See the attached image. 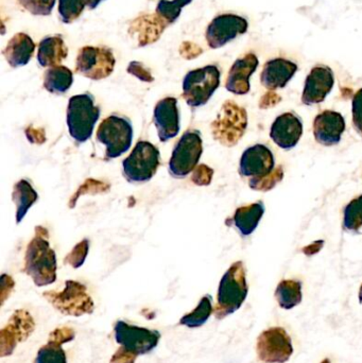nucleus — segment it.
Wrapping results in <instances>:
<instances>
[{
	"label": "nucleus",
	"instance_id": "30",
	"mask_svg": "<svg viewBox=\"0 0 362 363\" xmlns=\"http://www.w3.org/2000/svg\"><path fill=\"white\" fill-rule=\"evenodd\" d=\"M191 1L193 0H161L157 4L155 14L168 25H171L180 17L183 8L191 4Z\"/></svg>",
	"mask_w": 362,
	"mask_h": 363
},
{
	"label": "nucleus",
	"instance_id": "35",
	"mask_svg": "<svg viewBox=\"0 0 362 363\" xmlns=\"http://www.w3.org/2000/svg\"><path fill=\"white\" fill-rule=\"evenodd\" d=\"M19 4L35 16H48L55 8V0H18Z\"/></svg>",
	"mask_w": 362,
	"mask_h": 363
},
{
	"label": "nucleus",
	"instance_id": "36",
	"mask_svg": "<svg viewBox=\"0 0 362 363\" xmlns=\"http://www.w3.org/2000/svg\"><path fill=\"white\" fill-rule=\"evenodd\" d=\"M89 239L79 242L69 254L66 256L65 264H69L72 268L78 269L84 264L86 259L87 254H89Z\"/></svg>",
	"mask_w": 362,
	"mask_h": 363
},
{
	"label": "nucleus",
	"instance_id": "12",
	"mask_svg": "<svg viewBox=\"0 0 362 363\" xmlns=\"http://www.w3.org/2000/svg\"><path fill=\"white\" fill-rule=\"evenodd\" d=\"M161 337L159 330L131 325L125 321H117L114 325L115 341L137 356L151 353L159 345Z\"/></svg>",
	"mask_w": 362,
	"mask_h": 363
},
{
	"label": "nucleus",
	"instance_id": "27",
	"mask_svg": "<svg viewBox=\"0 0 362 363\" xmlns=\"http://www.w3.org/2000/svg\"><path fill=\"white\" fill-rule=\"evenodd\" d=\"M74 82V76L69 68L63 65L48 68L44 74V87L55 95L66 93Z\"/></svg>",
	"mask_w": 362,
	"mask_h": 363
},
{
	"label": "nucleus",
	"instance_id": "16",
	"mask_svg": "<svg viewBox=\"0 0 362 363\" xmlns=\"http://www.w3.org/2000/svg\"><path fill=\"white\" fill-rule=\"evenodd\" d=\"M335 84L334 72L325 65H317L306 78L302 94V102L305 106H315L327 99Z\"/></svg>",
	"mask_w": 362,
	"mask_h": 363
},
{
	"label": "nucleus",
	"instance_id": "17",
	"mask_svg": "<svg viewBox=\"0 0 362 363\" xmlns=\"http://www.w3.org/2000/svg\"><path fill=\"white\" fill-rule=\"evenodd\" d=\"M303 135V121L295 112L276 117L270 129V138L283 150H290L299 144Z\"/></svg>",
	"mask_w": 362,
	"mask_h": 363
},
{
	"label": "nucleus",
	"instance_id": "2",
	"mask_svg": "<svg viewBox=\"0 0 362 363\" xmlns=\"http://www.w3.org/2000/svg\"><path fill=\"white\" fill-rule=\"evenodd\" d=\"M248 294L249 286L244 262H234L219 284L216 307L214 309L215 318L223 320L239 311Z\"/></svg>",
	"mask_w": 362,
	"mask_h": 363
},
{
	"label": "nucleus",
	"instance_id": "47",
	"mask_svg": "<svg viewBox=\"0 0 362 363\" xmlns=\"http://www.w3.org/2000/svg\"><path fill=\"white\" fill-rule=\"evenodd\" d=\"M320 363H332L331 359L329 358H324Z\"/></svg>",
	"mask_w": 362,
	"mask_h": 363
},
{
	"label": "nucleus",
	"instance_id": "37",
	"mask_svg": "<svg viewBox=\"0 0 362 363\" xmlns=\"http://www.w3.org/2000/svg\"><path fill=\"white\" fill-rule=\"evenodd\" d=\"M352 119L355 130L362 138V89L353 97Z\"/></svg>",
	"mask_w": 362,
	"mask_h": 363
},
{
	"label": "nucleus",
	"instance_id": "13",
	"mask_svg": "<svg viewBox=\"0 0 362 363\" xmlns=\"http://www.w3.org/2000/svg\"><path fill=\"white\" fill-rule=\"evenodd\" d=\"M248 28V21L239 15H218L210 21L206 29V42L210 48H221L237 36L246 33Z\"/></svg>",
	"mask_w": 362,
	"mask_h": 363
},
{
	"label": "nucleus",
	"instance_id": "24",
	"mask_svg": "<svg viewBox=\"0 0 362 363\" xmlns=\"http://www.w3.org/2000/svg\"><path fill=\"white\" fill-rule=\"evenodd\" d=\"M265 213V205L261 201L239 207L234 213L233 223L242 236L252 234Z\"/></svg>",
	"mask_w": 362,
	"mask_h": 363
},
{
	"label": "nucleus",
	"instance_id": "23",
	"mask_svg": "<svg viewBox=\"0 0 362 363\" xmlns=\"http://www.w3.org/2000/svg\"><path fill=\"white\" fill-rule=\"evenodd\" d=\"M67 55L68 48L61 35L47 36L38 44V62L42 67L61 65Z\"/></svg>",
	"mask_w": 362,
	"mask_h": 363
},
{
	"label": "nucleus",
	"instance_id": "5",
	"mask_svg": "<svg viewBox=\"0 0 362 363\" xmlns=\"http://www.w3.org/2000/svg\"><path fill=\"white\" fill-rule=\"evenodd\" d=\"M96 138L106 146V159H117L131 148L133 127L127 117L113 114L100 123Z\"/></svg>",
	"mask_w": 362,
	"mask_h": 363
},
{
	"label": "nucleus",
	"instance_id": "18",
	"mask_svg": "<svg viewBox=\"0 0 362 363\" xmlns=\"http://www.w3.org/2000/svg\"><path fill=\"white\" fill-rule=\"evenodd\" d=\"M153 123L161 142L166 143L176 138L180 132L178 100L174 97L159 100L153 112Z\"/></svg>",
	"mask_w": 362,
	"mask_h": 363
},
{
	"label": "nucleus",
	"instance_id": "43",
	"mask_svg": "<svg viewBox=\"0 0 362 363\" xmlns=\"http://www.w3.org/2000/svg\"><path fill=\"white\" fill-rule=\"evenodd\" d=\"M14 287V281L12 277L6 274H2L1 277V304H4L6 298L10 296L11 291Z\"/></svg>",
	"mask_w": 362,
	"mask_h": 363
},
{
	"label": "nucleus",
	"instance_id": "26",
	"mask_svg": "<svg viewBox=\"0 0 362 363\" xmlns=\"http://www.w3.org/2000/svg\"><path fill=\"white\" fill-rule=\"evenodd\" d=\"M168 26L169 25L159 18L157 14L154 16L145 15L137 18L135 28L138 33L140 46H146L157 42Z\"/></svg>",
	"mask_w": 362,
	"mask_h": 363
},
{
	"label": "nucleus",
	"instance_id": "41",
	"mask_svg": "<svg viewBox=\"0 0 362 363\" xmlns=\"http://www.w3.org/2000/svg\"><path fill=\"white\" fill-rule=\"evenodd\" d=\"M137 357L135 354L120 347L111 358L110 363H135Z\"/></svg>",
	"mask_w": 362,
	"mask_h": 363
},
{
	"label": "nucleus",
	"instance_id": "7",
	"mask_svg": "<svg viewBox=\"0 0 362 363\" xmlns=\"http://www.w3.org/2000/svg\"><path fill=\"white\" fill-rule=\"evenodd\" d=\"M43 296L62 315L81 317L95 311V303L83 284L66 281L61 291H46Z\"/></svg>",
	"mask_w": 362,
	"mask_h": 363
},
{
	"label": "nucleus",
	"instance_id": "15",
	"mask_svg": "<svg viewBox=\"0 0 362 363\" xmlns=\"http://www.w3.org/2000/svg\"><path fill=\"white\" fill-rule=\"evenodd\" d=\"M276 169V160L269 147L256 144L249 147L242 153L239 174L244 178H261Z\"/></svg>",
	"mask_w": 362,
	"mask_h": 363
},
{
	"label": "nucleus",
	"instance_id": "14",
	"mask_svg": "<svg viewBox=\"0 0 362 363\" xmlns=\"http://www.w3.org/2000/svg\"><path fill=\"white\" fill-rule=\"evenodd\" d=\"M35 328L33 318L28 311L19 309L13 313L6 325L0 332V355L11 356L17 345L27 340Z\"/></svg>",
	"mask_w": 362,
	"mask_h": 363
},
{
	"label": "nucleus",
	"instance_id": "29",
	"mask_svg": "<svg viewBox=\"0 0 362 363\" xmlns=\"http://www.w3.org/2000/svg\"><path fill=\"white\" fill-rule=\"evenodd\" d=\"M213 313H214L213 298L210 294H206L200 300L199 304L191 313L181 318L180 324L188 328H199L208 321Z\"/></svg>",
	"mask_w": 362,
	"mask_h": 363
},
{
	"label": "nucleus",
	"instance_id": "38",
	"mask_svg": "<svg viewBox=\"0 0 362 363\" xmlns=\"http://www.w3.org/2000/svg\"><path fill=\"white\" fill-rule=\"evenodd\" d=\"M213 177H214V170L208 167L205 164H201V165H198L197 168L193 170L191 181H193L196 185L208 186L210 185V182H212Z\"/></svg>",
	"mask_w": 362,
	"mask_h": 363
},
{
	"label": "nucleus",
	"instance_id": "8",
	"mask_svg": "<svg viewBox=\"0 0 362 363\" xmlns=\"http://www.w3.org/2000/svg\"><path fill=\"white\" fill-rule=\"evenodd\" d=\"M161 164L159 149L149 142H138L123 162V177L130 183H146L157 174Z\"/></svg>",
	"mask_w": 362,
	"mask_h": 363
},
{
	"label": "nucleus",
	"instance_id": "33",
	"mask_svg": "<svg viewBox=\"0 0 362 363\" xmlns=\"http://www.w3.org/2000/svg\"><path fill=\"white\" fill-rule=\"evenodd\" d=\"M283 178H284V169L282 166H278L273 172L261 178L251 179L249 180V186L257 191H269L273 189L283 180Z\"/></svg>",
	"mask_w": 362,
	"mask_h": 363
},
{
	"label": "nucleus",
	"instance_id": "46",
	"mask_svg": "<svg viewBox=\"0 0 362 363\" xmlns=\"http://www.w3.org/2000/svg\"><path fill=\"white\" fill-rule=\"evenodd\" d=\"M359 303L362 304V286L361 287V290H359Z\"/></svg>",
	"mask_w": 362,
	"mask_h": 363
},
{
	"label": "nucleus",
	"instance_id": "39",
	"mask_svg": "<svg viewBox=\"0 0 362 363\" xmlns=\"http://www.w3.org/2000/svg\"><path fill=\"white\" fill-rule=\"evenodd\" d=\"M76 337V333L72 328L68 326H61V328H55L52 333L49 335V340L55 341L60 345H65V343L72 342Z\"/></svg>",
	"mask_w": 362,
	"mask_h": 363
},
{
	"label": "nucleus",
	"instance_id": "4",
	"mask_svg": "<svg viewBox=\"0 0 362 363\" xmlns=\"http://www.w3.org/2000/svg\"><path fill=\"white\" fill-rule=\"evenodd\" d=\"M248 113L236 102L227 100L212 123V134L222 146H236L246 133Z\"/></svg>",
	"mask_w": 362,
	"mask_h": 363
},
{
	"label": "nucleus",
	"instance_id": "42",
	"mask_svg": "<svg viewBox=\"0 0 362 363\" xmlns=\"http://www.w3.org/2000/svg\"><path fill=\"white\" fill-rule=\"evenodd\" d=\"M26 135H27L28 140L33 144H43L46 140L45 136L44 130L35 129V128L30 125L27 130H26Z\"/></svg>",
	"mask_w": 362,
	"mask_h": 363
},
{
	"label": "nucleus",
	"instance_id": "44",
	"mask_svg": "<svg viewBox=\"0 0 362 363\" xmlns=\"http://www.w3.org/2000/svg\"><path fill=\"white\" fill-rule=\"evenodd\" d=\"M281 101V97L278 94L273 93V91H269L263 96L261 101H259V108H272V106H276L278 102Z\"/></svg>",
	"mask_w": 362,
	"mask_h": 363
},
{
	"label": "nucleus",
	"instance_id": "45",
	"mask_svg": "<svg viewBox=\"0 0 362 363\" xmlns=\"http://www.w3.org/2000/svg\"><path fill=\"white\" fill-rule=\"evenodd\" d=\"M102 1H103V0H87V8L94 10V9L97 8Z\"/></svg>",
	"mask_w": 362,
	"mask_h": 363
},
{
	"label": "nucleus",
	"instance_id": "34",
	"mask_svg": "<svg viewBox=\"0 0 362 363\" xmlns=\"http://www.w3.org/2000/svg\"><path fill=\"white\" fill-rule=\"evenodd\" d=\"M344 224L349 230L362 228V196L353 200L344 209Z\"/></svg>",
	"mask_w": 362,
	"mask_h": 363
},
{
	"label": "nucleus",
	"instance_id": "1",
	"mask_svg": "<svg viewBox=\"0 0 362 363\" xmlns=\"http://www.w3.org/2000/svg\"><path fill=\"white\" fill-rule=\"evenodd\" d=\"M57 256L49 243L48 230L36 226L35 234L26 250L23 272L38 287H45L57 281Z\"/></svg>",
	"mask_w": 362,
	"mask_h": 363
},
{
	"label": "nucleus",
	"instance_id": "22",
	"mask_svg": "<svg viewBox=\"0 0 362 363\" xmlns=\"http://www.w3.org/2000/svg\"><path fill=\"white\" fill-rule=\"evenodd\" d=\"M34 50L35 44L33 40L28 34L19 32L9 40L2 53L11 67L19 68L29 63Z\"/></svg>",
	"mask_w": 362,
	"mask_h": 363
},
{
	"label": "nucleus",
	"instance_id": "32",
	"mask_svg": "<svg viewBox=\"0 0 362 363\" xmlns=\"http://www.w3.org/2000/svg\"><path fill=\"white\" fill-rule=\"evenodd\" d=\"M34 363H67V358L62 345L48 340L38 352Z\"/></svg>",
	"mask_w": 362,
	"mask_h": 363
},
{
	"label": "nucleus",
	"instance_id": "40",
	"mask_svg": "<svg viewBox=\"0 0 362 363\" xmlns=\"http://www.w3.org/2000/svg\"><path fill=\"white\" fill-rule=\"evenodd\" d=\"M127 72H129V74H133L136 78L140 79L142 82L150 83L154 80L152 74H151L150 70H149L144 64L140 63V62H131L129 66H128Z\"/></svg>",
	"mask_w": 362,
	"mask_h": 363
},
{
	"label": "nucleus",
	"instance_id": "21",
	"mask_svg": "<svg viewBox=\"0 0 362 363\" xmlns=\"http://www.w3.org/2000/svg\"><path fill=\"white\" fill-rule=\"evenodd\" d=\"M297 70V64L283 57L270 60L265 64L261 72V84L270 91L284 89L293 78Z\"/></svg>",
	"mask_w": 362,
	"mask_h": 363
},
{
	"label": "nucleus",
	"instance_id": "6",
	"mask_svg": "<svg viewBox=\"0 0 362 363\" xmlns=\"http://www.w3.org/2000/svg\"><path fill=\"white\" fill-rule=\"evenodd\" d=\"M220 70L216 65H208L187 72L183 80V99L191 108L208 104L220 85Z\"/></svg>",
	"mask_w": 362,
	"mask_h": 363
},
{
	"label": "nucleus",
	"instance_id": "31",
	"mask_svg": "<svg viewBox=\"0 0 362 363\" xmlns=\"http://www.w3.org/2000/svg\"><path fill=\"white\" fill-rule=\"evenodd\" d=\"M87 6V0H59V15L62 23H74Z\"/></svg>",
	"mask_w": 362,
	"mask_h": 363
},
{
	"label": "nucleus",
	"instance_id": "28",
	"mask_svg": "<svg viewBox=\"0 0 362 363\" xmlns=\"http://www.w3.org/2000/svg\"><path fill=\"white\" fill-rule=\"evenodd\" d=\"M38 194L27 180L17 182L13 188L12 200L16 205V223H21L30 207L38 201Z\"/></svg>",
	"mask_w": 362,
	"mask_h": 363
},
{
	"label": "nucleus",
	"instance_id": "11",
	"mask_svg": "<svg viewBox=\"0 0 362 363\" xmlns=\"http://www.w3.org/2000/svg\"><path fill=\"white\" fill-rule=\"evenodd\" d=\"M114 53L108 47L85 46L79 50L76 72L94 81L108 78L114 72Z\"/></svg>",
	"mask_w": 362,
	"mask_h": 363
},
{
	"label": "nucleus",
	"instance_id": "19",
	"mask_svg": "<svg viewBox=\"0 0 362 363\" xmlns=\"http://www.w3.org/2000/svg\"><path fill=\"white\" fill-rule=\"evenodd\" d=\"M346 128V119L340 113L323 111L314 121L315 140L322 146H336L341 140Z\"/></svg>",
	"mask_w": 362,
	"mask_h": 363
},
{
	"label": "nucleus",
	"instance_id": "10",
	"mask_svg": "<svg viewBox=\"0 0 362 363\" xmlns=\"http://www.w3.org/2000/svg\"><path fill=\"white\" fill-rule=\"evenodd\" d=\"M295 353L293 339L284 328L273 326L264 330L256 341V354L263 363H286Z\"/></svg>",
	"mask_w": 362,
	"mask_h": 363
},
{
	"label": "nucleus",
	"instance_id": "3",
	"mask_svg": "<svg viewBox=\"0 0 362 363\" xmlns=\"http://www.w3.org/2000/svg\"><path fill=\"white\" fill-rule=\"evenodd\" d=\"M100 117V108L96 106L91 94L84 93L72 96L68 101V132L74 142L79 144L87 142L93 135L96 123Z\"/></svg>",
	"mask_w": 362,
	"mask_h": 363
},
{
	"label": "nucleus",
	"instance_id": "9",
	"mask_svg": "<svg viewBox=\"0 0 362 363\" xmlns=\"http://www.w3.org/2000/svg\"><path fill=\"white\" fill-rule=\"evenodd\" d=\"M203 153V142L198 130H188L176 143L169 161V174L176 179L186 178L197 168Z\"/></svg>",
	"mask_w": 362,
	"mask_h": 363
},
{
	"label": "nucleus",
	"instance_id": "25",
	"mask_svg": "<svg viewBox=\"0 0 362 363\" xmlns=\"http://www.w3.org/2000/svg\"><path fill=\"white\" fill-rule=\"evenodd\" d=\"M274 296L280 308L291 311L303 301V285L297 279H284L276 287Z\"/></svg>",
	"mask_w": 362,
	"mask_h": 363
},
{
	"label": "nucleus",
	"instance_id": "20",
	"mask_svg": "<svg viewBox=\"0 0 362 363\" xmlns=\"http://www.w3.org/2000/svg\"><path fill=\"white\" fill-rule=\"evenodd\" d=\"M259 59L254 53H247L236 60L227 74L225 89L235 95H247L250 91V78L259 67Z\"/></svg>",
	"mask_w": 362,
	"mask_h": 363
}]
</instances>
